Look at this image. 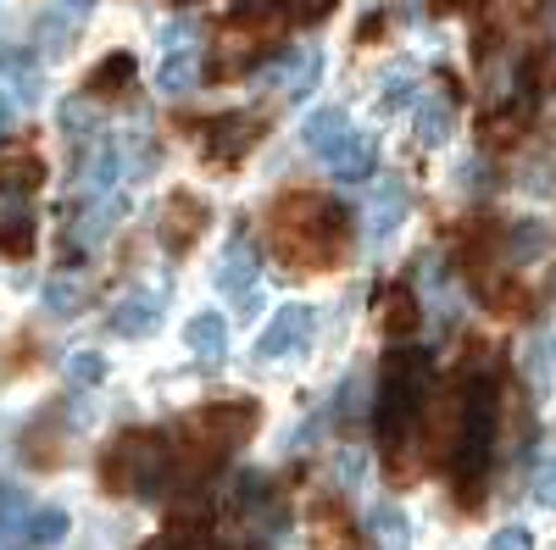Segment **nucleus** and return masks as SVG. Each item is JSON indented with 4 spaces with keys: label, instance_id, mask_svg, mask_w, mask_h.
<instances>
[{
    "label": "nucleus",
    "instance_id": "40",
    "mask_svg": "<svg viewBox=\"0 0 556 550\" xmlns=\"http://www.w3.org/2000/svg\"><path fill=\"white\" fill-rule=\"evenodd\" d=\"M445 7H451V0H445Z\"/></svg>",
    "mask_w": 556,
    "mask_h": 550
},
{
    "label": "nucleus",
    "instance_id": "25",
    "mask_svg": "<svg viewBox=\"0 0 556 550\" xmlns=\"http://www.w3.org/2000/svg\"><path fill=\"white\" fill-rule=\"evenodd\" d=\"M379 323H384L390 340H412V334H417V295H412V290H390Z\"/></svg>",
    "mask_w": 556,
    "mask_h": 550
},
{
    "label": "nucleus",
    "instance_id": "18",
    "mask_svg": "<svg viewBox=\"0 0 556 550\" xmlns=\"http://www.w3.org/2000/svg\"><path fill=\"white\" fill-rule=\"evenodd\" d=\"M195 78H201L195 44H167L162 62H156V89L162 95H184V89H195Z\"/></svg>",
    "mask_w": 556,
    "mask_h": 550
},
{
    "label": "nucleus",
    "instance_id": "31",
    "mask_svg": "<svg viewBox=\"0 0 556 550\" xmlns=\"http://www.w3.org/2000/svg\"><path fill=\"white\" fill-rule=\"evenodd\" d=\"M529 495H534V507H545V512H556V450H551V456H540V462H534V478H529Z\"/></svg>",
    "mask_w": 556,
    "mask_h": 550
},
{
    "label": "nucleus",
    "instance_id": "28",
    "mask_svg": "<svg viewBox=\"0 0 556 550\" xmlns=\"http://www.w3.org/2000/svg\"><path fill=\"white\" fill-rule=\"evenodd\" d=\"M89 89H96V95H123V89H134V56H106L96 73H89Z\"/></svg>",
    "mask_w": 556,
    "mask_h": 550
},
{
    "label": "nucleus",
    "instance_id": "35",
    "mask_svg": "<svg viewBox=\"0 0 556 550\" xmlns=\"http://www.w3.org/2000/svg\"><path fill=\"white\" fill-rule=\"evenodd\" d=\"M278 7H285L290 23H323V17L340 7V0H278Z\"/></svg>",
    "mask_w": 556,
    "mask_h": 550
},
{
    "label": "nucleus",
    "instance_id": "26",
    "mask_svg": "<svg viewBox=\"0 0 556 550\" xmlns=\"http://www.w3.org/2000/svg\"><path fill=\"white\" fill-rule=\"evenodd\" d=\"M117 172H123V145L117 140H101L96 156H89V167H84V183L96 195H106V183H117Z\"/></svg>",
    "mask_w": 556,
    "mask_h": 550
},
{
    "label": "nucleus",
    "instance_id": "19",
    "mask_svg": "<svg viewBox=\"0 0 556 550\" xmlns=\"http://www.w3.org/2000/svg\"><path fill=\"white\" fill-rule=\"evenodd\" d=\"M329 167H334V178H340V183H362V178H374V167H379V140H374V133H351L345 151H340Z\"/></svg>",
    "mask_w": 556,
    "mask_h": 550
},
{
    "label": "nucleus",
    "instance_id": "10",
    "mask_svg": "<svg viewBox=\"0 0 556 550\" xmlns=\"http://www.w3.org/2000/svg\"><path fill=\"white\" fill-rule=\"evenodd\" d=\"M201 228H206V201L201 195H173L162 206V222H156V234L167 251H190L201 240Z\"/></svg>",
    "mask_w": 556,
    "mask_h": 550
},
{
    "label": "nucleus",
    "instance_id": "4",
    "mask_svg": "<svg viewBox=\"0 0 556 550\" xmlns=\"http://www.w3.org/2000/svg\"><path fill=\"white\" fill-rule=\"evenodd\" d=\"M495 434H501V389L490 379L468 384V411H462V439H456V489L462 500H479L490 462H495Z\"/></svg>",
    "mask_w": 556,
    "mask_h": 550
},
{
    "label": "nucleus",
    "instance_id": "27",
    "mask_svg": "<svg viewBox=\"0 0 556 550\" xmlns=\"http://www.w3.org/2000/svg\"><path fill=\"white\" fill-rule=\"evenodd\" d=\"M545 245H551L545 222H513V228H506V256H513V261H534Z\"/></svg>",
    "mask_w": 556,
    "mask_h": 550
},
{
    "label": "nucleus",
    "instance_id": "21",
    "mask_svg": "<svg viewBox=\"0 0 556 550\" xmlns=\"http://www.w3.org/2000/svg\"><path fill=\"white\" fill-rule=\"evenodd\" d=\"M39 51L51 56V62H62L67 51H73V39H78V12H67V7H56V12H39Z\"/></svg>",
    "mask_w": 556,
    "mask_h": 550
},
{
    "label": "nucleus",
    "instance_id": "33",
    "mask_svg": "<svg viewBox=\"0 0 556 550\" xmlns=\"http://www.w3.org/2000/svg\"><path fill=\"white\" fill-rule=\"evenodd\" d=\"M329 473H334V484H340V489H356V484H362V473H367V456H362V450H334Z\"/></svg>",
    "mask_w": 556,
    "mask_h": 550
},
{
    "label": "nucleus",
    "instance_id": "22",
    "mask_svg": "<svg viewBox=\"0 0 556 550\" xmlns=\"http://www.w3.org/2000/svg\"><path fill=\"white\" fill-rule=\"evenodd\" d=\"M67 528H73L67 507H39V512H28V523H23V545H28V550H56V545L67 539Z\"/></svg>",
    "mask_w": 556,
    "mask_h": 550
},
{
    "label": "nucleus",
    "instance_id": "34",
    "mask_svg": "<svg viewBox=\"0 0 556 550\" xmlns=\"http://www.w3.org/2000/svg\"><path fill=\"white\" fill-rule=\"evenodd\" d=\"M62 133H67V140L96 133V112H89V101H67V106H62Z\"/></svg>",
    "mask_w": 556,
    "mask_h": 550
},
{
    "label": "nucleus",
    "instance_id": "17",
    "mask_svg": "<svg viewBox=\"0 0 556 550\" xmlns=\"http://www.w3.org/2000/svg\"><path fill=\"white\" fill-rule=\"evenodd\" d=\"M217 290L235 300V306H240L245 295H256V251H251L245 240L228 245V256H223V267H217Z\"/></svg>",
    "mask_w": 556,
    "mask_h": 550
},
{
    "label": "nucleus",
    "instance_id": "24",
    "mask_svg": "<svg viewBox=\"0 0 556 550\" xmlns=\"http://www.w3.org/2000/svg\"><path fill=\"white\" fill-rule=\"evenodd\" d=\"M45 183V162L39 156H7L0 162V195H28Z\"/></svg>",
    "mask_w": 556,
    "mask_h": 550
},
{
    "label": "nucleus",
    "instance_id": "20",
    "mask_svg": "<svg viewBox=\"0 0 556 550\" xmlns=\"http://www.w3.org/2000/svg\"><path fill=\"white\" fill-rule=\"evenodd\" d=\"M412 133H417V145H445L451 140V101L440 95H424V101H412Z\"/></svg>",
    "mask_w": 556,
    "mask_h": 550
},
{
    "label": "nucleus",
    "instance_id": "5",
    "mask_svg": "<svg viewBox=\"0 0 556 550\" xmlns=\"http://www.w3.org/2000/svg\"><path fill=\"white\" fill-rule=\"evenodd\" d=\"M167 473H178L173 439H162L151 429L117 434L101 456V489H112V495H156L167 484Z\"/></svg>",
    "mask_w": 556,
    "mask_h": 550
},
{
    "label": "nucleus",
    "instance_id": "13",
    "mask_svg": "<svg viewBox=\"0 0 556 550\" xmlns=\"http://www.w3.org/2000/svg\"><path fill=\"white\" fill-rule=\"evenodd\" d=\"M34 251V206L28 195H0V256L23 261Z\"/></svg>",
    "mask_w": 556,
    "mask_h": 550
},
{
    "label": "nucleus",
    "instance_id": "29",
    "mask_svg": "<svg viewBox=\"0 0 556 550\" xmlns=\"http://www.w3.org/2000/svg\"><path fill=\"white\" fill-rule=\"evenodd\" d=\"M406 101H417V78L406 67H390L384 84H379V112H401Z\"/></svg>",
    "mask_w": 556,
    "mask_h": 550
},
{
    "label": "nucleus",
    "instance_id": "32",
    "mask_svg": "<svg viewBox=\"0 0 556 550\" xmlns=\"http://www.w3.org/2000/svg\"><path fill=\"white\" fill-rule=\"evenodd\" d=\"M106 379V356H96V350H78V356H67V384H101Z\"/></svg>",
    "mask_w": 556,
    "mask_h": 550
},
{
    "label": "nucleus",
    "instance_id": "14",
    "mask_svg": "<svg viewBox=\"0 0 556 550\" xmlns=\"http://www.w3.org/2000/svg\"><path fill=\"white\" fill-rule=\"evenodd\" d=\"M184 345H190V356L201 367H217L228 356V323H223L217 311H195L190 323H184Z\"/></svg>",
    "mask_w": 556,
    "mask_h": 550
},
{
    "label": "nucleus",
    "instance_id": "37",
    "mask_svg": "<svg viewBox=\"0 0 556 550\" xmlns=\"http://www.w3.org/2000/svg\"><path fill=\"white\" fill-rule=\"evenodd\" d=\"M17 123V101L7 95V84H0V140H7V128Z\"/></svg>",
    "mask_w": 556,
    "mask_h": 550
},
{
    "label": "nucleus",
    "instance_id": "12",
    "mask_svg": "<svg viewBox=\"0 0 556 550\" xmlns=\"http://www.w3.org/2000/svg\"><path fill=\"white\" fill-rule=\"evenodd\" d=\"M362 534L374 550H412V517L395 507V500H374L362 517Z\"/></svg>",
    "mask_w": 556,
    "mask_h": 550
},
{
    "label": "nucleus",
    "instance_id": "6",
    "mask_svg": "<svg viewBox=\"0 0 556 550\" xmlns=\"http://www.w3.org/2000/svg\"><path fill=\"white\" fill-rule=\"evenodd\" d=\"M312 329H317L312 306H285V311H273L267 329H262V340H256V356H262V361H285V356L306 350Z\"/></svg>",
    "mask_w": 556,
    "mask_h": 550
},
{
    "label": "nucleus",
    "instance_id": "2",
    "mask_svg": "<svg viewBox=\"0 0 556 550\" xmlns=\"http://www.w3.org/2000/svg\"><path fill=\"white\" fill-rule=\"evenodd\" d=\"M251 429H256V406H251V400H223V406L195 411V418L173 434V462H178V478H201L206 468H217L223 456L235 450Z\"/></svg>",
    "mask_w": 556,
    "mask_h": 550
},
{
    "label": "nucleus",
    "instance_id": "38",
    "mask_svg": "<svg viewBox=\"0 0 556 550\" xmlns=\"http://www.w3.org/2000/svg\"><path fill=\"white\" fill-rule=\"evenodd\" d=\"M62 7H67V12H78V17H84V12H96V0H62Z\"/></svg>",
    "mask_w": 556,
    "mask_h": 550
},
{
    "label": "nucleus",
    "instance_id": "36",
    "mask_svg": "<svg viewBox=\"0 0 556 550\" xmlns=\"http://www.w3.org/2000/svg\"><path fill=\"white\" fill-rule=\"evenodd\" d=\"M484 550H534V534H529V528H518V523H513V528H495Z\"/></svg>",
    "mask_w": 556,
    "mask_h": 550
},
{
    "label": "nucleus",
    "instance_id": "30",
    "mask_svg": "<svg viewBox=\"0 0 556 550\" xmlns=\"http://www.w3.org/2000/svg\"><path fill=\"white\" fill-rule=\"evenodd\" d=\"M45 311H51V317H78L84 311L78 279H51V284H45Z\"/></svg>",
    "mask_w": 556,
    "mask_h": 550
},
{
    "label": "nucleus",
    "instance_id": "15",
    "mask_svg": "<svg viewBox=\"0 0 556 550\" xmlns=\"http://www.w3.org/2000/svg\"><path fill=\"white\" fill-rule=\"evenodd\" d=\"M156 323H162V295L134 290L128 300L112 306V334H123V340H146Z\"/></svg>",
    "mask_w": 556,
    "mask_h": 550
},
{
    "label": "nucleus",
    "instance_id": "39",
    "mask_svg": "<svg viewBox=\"0 0 556 550\" xmlns=\"http://www.w3.org/2000/svg\"><path fill=\"white\" fill-rule=\"evenodd\" d=\"M0 550H17V545H12V534H7V523H0Z\"/></svg>",
    "mask_w": 556,
    "mask_h": 550
},
{
    "label": "nucleus",
    "instance_id": "9",
    "mask_svg": "<svg viewBox=\"0 0 556 550\" xmlns=\"http://www.w3.org/2000/svg\"><path fill=\"white\" fill-rule=\"evenodd\" d=\"M123 212H128V201L123 195H96L78 217H73V234H67V256H89V245H101L112 228L123 222Z\"/></svg>",
    "mask_w": 556,
    "mask_h": 550
},
{
    "label": "nucleus",
    "instance_id": "1",
    "mask_svg": "<svg viewBox=\"0 0 556 550\" xmlns=\"http://www.w3.org/2000/svg\"><path fill=\"white\" fill-rule=\"evenodd\" d=\"M351 234V212L340 201H323V195H285L273 206V245L290 267L317 272V267H334Z\"/></svg>",
    "mask_w": 556,
    "mask_h": 550
},
{
    "label": "nucleus",
    "instance_id": "11",
    "mask_svg": "<svg viewBox=\"0 0 556 550\" xmlns=\"http://www.w3.org/2000/svg\"><path fill=\"white\" fill-rule=\"evenodd\" d=\"M345 140H351V112L345 106H317L306 117V128H301V145L312 156H323V162H334L345 151Z\"/></svg>",
    "mask_w": 556,
    "mask_h": 550
},
{
    "label": "nucleus",
    "instance_id": "23",
    "mask_svg": "<svg viewBox=\"0 0 556 550\" xmlns=\"http://www.w3.org/2000/svg\"><path fill=\"white\" fill-rule=\"evenodd\" d=\"M0 84H7V95H17V106H34V101H39L34 56H28V51H0Z\"/></svg>",
    "mask_w": 556,
    "mask_h": 550
},
{
    "label": "nucleus",
    "instance_id": "7",
    "mask_svg": "<svg viewBox=\"0 0 556 550\" xmlns=\"http://www.w3.org/2000/svg\"><path fill=\"white\" fill-rule=\"evenodd\" d=\"M256 133H262L256 117H240V112L212 117V123H206V162H212V167H235V162L256 145Z\"/></svg>",
    "mask_w": 556,
    "mask_h": 550
},
{
    "label": "nucleus",
    "instance_id": "8",
    "mask_svg": "<svg viewBox=\"0 0 556 550\" xmlns=\"http://www.w3.org/2000/svg\"><path fill=\"white\" fill-rule=\"evenodd\" d=\"M267 78H273V89H278L285 101H301V95H312L317 78H323V51H317V44H301V51L273 56Z\"/></svg>",
    "mask_w": 556,
    "mask_h": 550
},
{
    "label": "nucleus",
    "instance_id": "3",
    "mask_svg": "<svg viewBox=\"0 0 556 550\" xmlns=\"http://www.w3.org/2000/svg\"><path fill=\"white\" fill-rule=\"evenodd\" d=\"M424 395H429V361L417 350H390L379 367V400H374V429L390 456L401 450L406 429L424 423Z\"/></svg>",
    "mask_w": 556,
    "mask_h": 550
},
{
    "label": "nucleus",
    "instance_id": "16",
    "mask_svg": "<svg viewBox=\"0 0 556 550\" xmlns=\"http://www.w3.org/2000/svg\"><path fill=\"white\" fill-rule=\"evenodd\" d=\"M401 222H406V183L401 178H384L379 190H374V201H367V234L390 240Z\"/></svg>",
    "mask_w": 556,
    "mask_h": 550
}]
</instances>
